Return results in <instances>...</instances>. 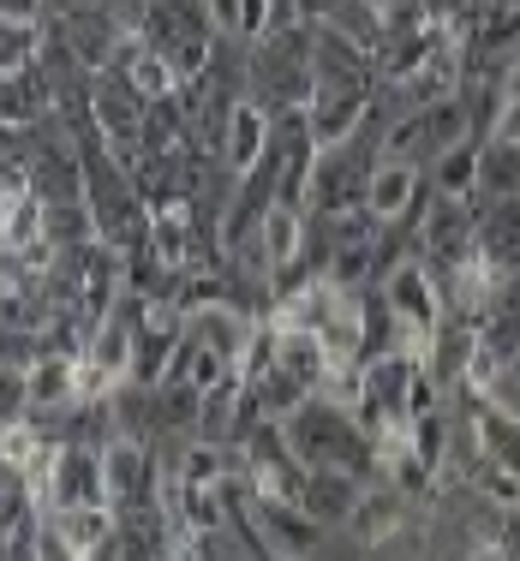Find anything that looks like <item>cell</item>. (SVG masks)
<instances>
[{"label": "cell", "instance_id": "7402d4cb", "mask_svg": "<svg viewBox=\"0 0 520 561\" xmlns=\"http://www.w3.org/2000/svg\"><path fill=\"white\" fill-rule=\"evenodd\" d=\"M509 299L520 305V275H509Z\"/></svg>", "mask_w": 520, "mask_h": 561}, {"label": "cell", "instance_id": "9c48e42d", "mask_svg": "<svg viewBox=\"0 0 520 561\" xmlns=\"http://www.w3.org/2000/svg\"><path fill=\"white\" fill-rule=\"evenodd\" d=\"M383 293H389V305H395V317H402L407 335L431 341L437 329H443V299H437L425 263H402V270H389V275H383Z\"/></svg>", "mask_w": 520, "mask_h": 561}, {"label": "cell", "instance_id": "8fae6325", "mask_svg": "<svg viewBox=\"0 0 520 561\" xmlns=\"http://www.w3.org/2000/svg\"><path fill=\"white\" fill-rule=\"evenodd\" d=\"M150 448L138 443V436H114L109 443V496L114 507H132V502H156L150 490Z\"/></svg>", "mask_w": 520, "mask_h": 561}, {"label": "cell", "instance_id": "6da1fadb", "mask_svg": "<svg viewBox=\"0 0 520 561\" xmlns=\"http://www.w3.org/2000/svg\"><path fill=\"white\" fill-rule=\"evenodd\" d=\"M282 436H287V448H293L299 466H341V472L371 478L377 460H383L377 436H371L353 412H341L336 400H324V394L299 400V407L282 419Z\"/></svg>", "mask_w": 520, "mask_h": 561}, {"label": "cell", "instance_id": "2e32d148", "mask_svg": "<svg viewBox=\"0 0 520 561\" xmlns=\"http://www.w3.org/2000/svg\"><path fill=\"white\" fill-rule=\"evenodd\" d=\"M353 531L365 543L402 531V490H365V502H359V514H353Z\"/></svg>", "mask_w": 520, "mask_h": 561}, {"label": "cell", "instance_id": "277c9868", "mask_svg": "<svg viewBox=\"0 0 520 561\" xmlns=\"http://www.w3.org/2000/svg\"><path fill=\"white\" fill-rule=\"evenodd\" d=\"M371 173H377V162H371L353 138H347V144H324V156L312 162V204H317V216L365 209Z\"/></svg>", "mask_w": 520, "mask_h": 561}, {"label": "cell", "instance_id": "8992f818", "mask_svg": "<svg viewBox=\"0 0 520 561\" xmlns=\"http://www.w3.org/2000/svg\"><path fill=\"white\" fill-rule=\"evenodd\" d=\"M251 514H258V526H263L258 550L270 556V561H312L317 550H324V531H329V526H317V519L305 514L299 502L258 496V502H251Z\"/></svg>", "mask_w": 520, "mask_h": 561}, {"label": "cell", "instance_id": "7c38bea8", "mask_svg": "<svg viewBox=\"0 0 520 561\" xmlns=\"http://www.w3.org/2000/svg\"><path fill=\"white\" fill-rule=\"evenodd\" d=\"M473 431H478V454L497 466H509L520 478V419L509 407H478L473 412Z\"/></svg>", "mask_w": 520, "mask_h": 561}, {"label": "cell", "instance_id": "ffe728a7", "mask_svg": "<svg viewBox=\"0 0 520 561\" xmlns=\"http://www.w3.org/2000/svg\"><path fill=\"white\" fill-rule=\"evenodd\" d=\"M502 90H515V96H520V55H515V66H509V78H502Z\"/></svg>", "mask_w": 520, "mask_h": 561}, {"label": "cell", "instance_id": "ac0fdd59", "mask_svg": "<svg viewBox=\"0 0 520 561\" xmlns=\"http://www.w3.org/2000/svg\"><path fill=\"white\" fill-rule=\"evenodd\" d=\"M425 7V19L443 31V24H455V19H466V12H478V0H419Z\"/></svg>", "mask_w": 520, "mask_h": 561}, {"label": "cell", "instance_id": "d6986e66", "mask_svg": "<svg viewBox=\"0 0 520 561\" xmlns=\"http://www.w3.org/2000/svg\"><path fill=\"white\" fill-rule=\"evenodd\" d=\"M502 556L520 561V502L509 507V514H502Z\"/></svg>", "mask_w": 520, "mask_h": 561}, {"label": "cell", "instance_id": "4fadbf2b", "mask_svg": "<svg viewBox=\"0 0 520 561\" xmlns=\"http://www.w3.org/2000/svg\"><path fill=\"white\" fill-rule=\"evenodd\" d=\"M473 197H520V144H478V192Z\"/></svg>", "mask_w": 520, "mask_h": 561}, {"label": "cell", "instance_id": "44dd1931", "mask_svg": "<svg viewBox=\"0 0 520 561\" xmlns=\"http://www.w3.org/2000/svg\"><path fill=\"white\" fill-rule=\"evenodd\" d=\"M509 382H515V389H520V353L509 358Z\"/></svg>", "mask_w": 520, "mask_h": 561}, {"label": "cell", "instance_id": "e0dca14e", "mask_svg": "<svg viewBox=\"0 0 520 561\" xmlns=\"http://www.w3.org/2000/svg\"><path fill=\"white\" fill-rule=\"evenodd\" d=\"M36 561H84V556H78L72 543H66V531L55 526V519H48L43 538H36Z\"/></svg>", "mask_w": 520, "mask_h": 561}, {"label": "cell", "instance_id": "5bb4252c", "mask_svg": "<svg viewBox=\"0 0 520 561\" xmlns=\"http://www.w3.org/2000/svg\"><path fill=\"white\" fill-rule=\"evenodd\" d=\"M431 185L437 197H473L478 192V144H455L431 162Z\"/></svg>", "mask_w": 520, "mask_h": 561}, {"label": "cell", "instance_id": "ba28073f", "mask_svg": "<svg viewBox=\"0 0 520 561\" xmlns=\"http://www.w3.org/2000/svg\"><path fill=\"white\" fill-rule=\"evenodd\" d=\"M180 335L197 341V346H210V353H222V358H234V365H246V353H251V317L234 311L228 299H210V305L197 299V305H185Z\"/></svg>", "mask_w": 520, "mask_h": 561}, {"label": "cell", "instance_id": "30bf717a", "mask_svg": "<svg viewBox=\"0 0 520 561\" xmlns=\"http://www.w3.org/2000/svg\"><path fill=\"white\" fill-rule=\"evenodd\" d=\"M478 257L497 275H520V197H478Z\"/></svg>", "mask_w": 520, "mask_h": 561}, {"label": "cell", "instance_id": "52a82bcc", "mask_svg": "<svg viewBox=\"0 0 520 561\" xmlns=\"http://www.w3.org/2000/svg\"><path fill=\"white\" fill-rule=\"evenodd\" d=\"M359 502H365V478L359 472H341V466H305L299 507L317 519V526H353Z\"/></svg>", "mask_w": 520, "mask_h": 561}, {"label": "cell", "instance_id": "9a60e30c", "mask_svg": "<svg viewBox=\"0 0 520 561\" xmlns=\"http://www.w3.org/2000/svg\"><path fill=\"white\" fill-rule=\"evenodd\" d=\"M473 353H478V335L473 329H437L431 335V377H449V382H466V370H473Z\"/></svg>", "mask_w": 520, "mask_h": 561}, {"label": "cell", "instance_id": "5b68a950", "mask_svg": "<svg viewBox=\"0 0 520 561\" xmlns=\"http://www.w3.org/2000/svg\"><path fill=\"white\" fill-rule=\"evenodd\" d=\"M48 507H114L109 496V448L66 443L48 466Z\"/></svg>", "mask_w": 520, "mask_h": 561}, {"label": "cell", "instance_id": "3957f363", "mask_svg": "<svg viewBox=\"0 0 520 561\" xmlns=\"http://www.w3.org/2000/svg\"><path fill=\"white\" fill-rule=\"evenodd\" d=\"M90 119H97V131L114 144L120 156H138L144 150V119H150V96L138 90V78L126 72V66H102L97 78H90Z\"/></svg>", "mask_w": 520, "mask_h": 561}, {"label": "cell", "instance_id": "7a4b0ae2", "mask_svg": "<svg viewBox=\"0 0 520 561\" xmlns=\"http://www.w3.org/2000/svg\"><path fill=\"white\" fill-rule=\"evenodd\" d=\"M312 90H317L312 19L258 36V48H251V102L263 114H305L312 108Z\"/></svg>", "mask_w": 520, "mask_h": 561}]
</instances>
